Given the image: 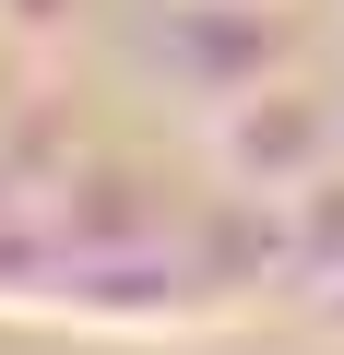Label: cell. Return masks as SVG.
<instances>
[{"label":"cell","instance_id":"7a4b0ae2","mask_svg":"<svg viewBox=\"0 0 344 355\" xmlns=\"http://www.w3.org/2000/svg\"><path fill=\"white\" fill-rule=\"evenodd\" d=\"M166 48H179V71L214 95V107H238V95H261V83H285V24H273V0H190L179 24H166Z\"/></svg>","mask_w":344,"mask_h":355},{"label":"cell","instance_id":"3957f363","mask_svg":"<svg viewBox=\"0 0 344 355\" xmlns=\"http://www.w3.org/2000/svg\"><path fill=\"white\" fill-rule=\"evenodd\" d=\"M285 214V272H297V296L320 308L332 284H344V166L320 178V190H297V202H273Z\"/></svg>","mask_w":344,"mask_h":355},{"label":"cell","instance_id":"6da1fadb","mask_svg":"<svg viewBox=\"0 0 344 355\" xmlns=\"http://www.w3.org/2000/svg\"><path fill=\"white\" fill-rule=\"evenodd\" d=\"M214 166L238 202H297L344 166V107L309 95V83H261L238 107H214Z\"/></svg>","mask_w":344,"mask_h":355},{"label":"cell","instance_id":"277c9868","mask_svg":"<svg viewBox=\"0 0 344 355\" xmlns=\"http://www.w3.org/2000/svg\"><path fill=\"white\" fill-rule=\"evenodd\" d=\"M320 331H332V343H344V284H332V296H320Z\"/></svg>","mask_w":344,"mask_h":355}]
</instances>
